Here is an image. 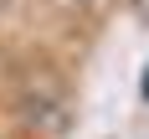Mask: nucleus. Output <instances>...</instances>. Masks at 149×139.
Instances as JSON below:
<instances>
[{"label": "nucleus", "instance_id": "f257e3e1", "mask_svg": "<svg viewBox=\"0 0 149 139\" xmlns=\"http://www.w3.org/2000/svg\"><path fill=\"white\" fill-rule=\"evenodd\" d=\"M144 98H149V67H144Z\"/></svg>", "mask_w": 149, "mask_h": 139}]
</instances>
